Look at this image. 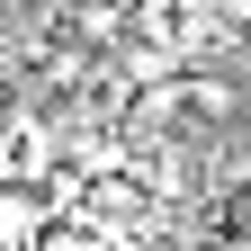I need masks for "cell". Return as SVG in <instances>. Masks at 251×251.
<instances>
[{
  "label": "cell",
  "mask_w": 251,
  "mask_h": 251,
  "mask_svg": "<svg viewBox=\"0 0 251 251\" xmlns=\"http://www.w3.org/2000/svg\"><path fill=\"white\" fill-rule=\"evenodd\" d=\"M188 108H206V117H233V108H242V90H233V81H215V72H198V81H188Z\"/></svg>",
  "instance_id": "7a4b0ae2"
},
{
  "label": "cell",
  "mask_w": 251,
  "mask_h": 251,
  "mask_svg": "<svg viewBox=\"0 0 251 251\" xmlns=\"http://www.w3.org/2000/svg\"><path fill=\"white\" fill-rule=\"evenodd\" d=\"M27 251H81V233H72V225H45V233L27 242Z\"/></svg>",
  "instance_id": "3957f363"
},
{
  "label": "cell",
  "mask_w": 251,
  "mask_h": 251,
  "mask_svg": "<svg viewBox=\"0 0 251 251\" xmlns=\"http://www.w3.org/2000/svg\"><path fill=\"white\" fill-rule=\"evenodd\" d=\"M36 233H45V206L27 188H0V251H27Z\"/></svg>",
  "instance_id": "6da1fadb"
},
{
  "label": "cell",
  "mask_w": 251,
  "mask_h": 251,
  "mask_svg": "<svg viewBox=\"0 0 251 251\" xmlns=\"http://www.w3.org/2000/svg\"><path fill=\"white\" fill-rule=\"evenodd\" d=\"M225 9H233V18H251V0H225Z\"/></svg>",
  "instance_id": "277c9868"
}]
</instances>
